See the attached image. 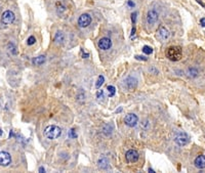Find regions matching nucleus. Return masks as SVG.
<instances>
[{
	"label": "nucleus",
	"mask_w": 205,
	"mask_h": 173,
	"mask_svg": "<svg viewBox=\"0 0 205 173\" xmlns=\"http://www.w3.org/2000/svg\"><path fill=\"white\" fill-rule=\"evenodd\" d=\"M165 55L166 58H168V59H170L172 62H176L182 58L183 51L180 46H170L166 49Z\"/></svg>",
	"instance_id": "nucleus-1"
},
{
	"label": "nucleus",
	"mask_w": 205,
	"mask_h": 173,
	"mask_svg": "<svg viewBox=\"0 0 205 173\" xmlns=\"http://www.w3.org/2000/svg\"><path fill=\"white\" fill-rule=\"evenodd\" d=\"M62 134V129L56 125H49L45 128L44 135L48 139H56Z\"/></svg>",
	"instance_id": "nucleus-2"
},
{
	"label": "nucleus",
	"mask_w": 205,
	"mask_h": 173,
	"mask_svg": "<svg viewBox=\"0 0 205 173\" xmlns=\"http://www.w3.org/2000/svg\"><path fill=\"white\" fill-rule=\"evenodd\" d=\"M137 86V81L136 78L133 76H128L125 80L123 81V87L127 90H133Z\"/></svg>",
	"instance_id": "nucleus-3"
},
{
	"label": "nucleus",
	"mask_w": 205,
	"mask_h": 173,
	"mask_svg": "<svg viewBox=\"0 0 205 173\" xmlns=\"http://www.w3.org/2000/svg\"><path fill=\"white\" fill-rule=\"evenodd\" d=\"M174 141L176 145H180V147H184L189 142V136L187 133H185V132H180L175 136L174 138Z\"/></svg>",
	"instance_id": "nucleus-4"
},
{
	"label": "nucleus",
	"mask_w": 205,
	"mask_h": 173,
	"mask_svg": "<svg viewBox=\"0 0 205 173\" xmlns=\"http://www.w3.org/2000/svg\"><path fill=\"white\" fill-rule=\"evenodd\" d=\"M137 121H139V118L136 114H127L124 117V123L126 124L129 127H134L137 124Z\"/></svg>",
	"instance_id": "nucleus-5"
},
{
	"label": "nucleus",
	"mask_w": 205,
	"mask_h": 173,
	"mask_svg": "<svg viewBox=\"0 0 205 173\" xmlns=\"http://www.w3.org/2000/svg\"><path fill=\"white\" fill-rule=\"evenodd\" d=\"M91 23V17L87 13H83L82 15H80L78 18V25L81 28H86L87 26H89Z\"/></svg>",
	"instance_id": "nucleus-6"
},
{
	"label": "nucleus",
	"mask_w": 205,
	"mask_h": 173,
	"mask_svg": "<svg viewBox=\"0 0 205 173\" xmlns=\"http://www.w3.org/2000/svg\"><path fill=\"white\" fill-rule=\"evenodd\" d=\"M15 13L12 12H10V10H6V12H4L2 13V17H1V21L2 23L6 24V25H8V24H12L13 23V21H15Z\"/></svg>",
	"instance_id": "nucleus-7"
},
{
	"label": "nucleus",
	"mask_w": 205,
	"mask_h": 173,
	"mask_svg": "<svg viewBox=\"0 0 205 173\" xmlns=\"http://www.w3.org/2000/svg\"><path fill=\"white\" fill-rule=\"evenodd\" d=\"M139 153L134 150L127 151V153H126L125 155L126 160H127V162H129V163H136V162L139 160Z\"/></svg>",
	"instance_id": "nucleus-8"
},
{
	"label": "nucleus",
	"mask_w": 205,
	"mask_h": 173,
	"mask_svg": "<svg viewBox=\"0 0 205 173\" xmlns=\"http://www.w3.org/2000/svg\"><path fill=\"white\" fill-rule=\"evenodd\" d=\"M12 162V157L7 152H0V166H8Z\"/></svg>",
	"instance_id": "nucleus-9"
},
{
	"label": "nucleus",
	"mask_w": 205,
	"mask_h": 173,
	"mask_svg": "<svg viewBox=\"0 0 205 173\" xmlns=\"http://www.w3.org/2000/svg\"><path fill=\"white\" fill-rule=\"evenodd\" d=\"M99 47L102 50H107L109 48H111L112 46V41L110 38H107V37H102V38L99 40L98 43Z\"/></svg>",
	"instance_id": "nucleus-10"
},
{
	"label": "nucleus",
	"mask_w": 205,
	"mask_h": 173,
	"mask_svg": "<svg viewBox=\"0 0 205 173\" xmlns=\"http://www.w3.org/2000/svg\"><path fill=\"white\" fill-rule=\"evenodd\" d=\"M158 13L155 12V10H150L149 12H148L147 15V22L149 25H154V24L157 23L158 21Z\"/></svg>",
	"instance_id": "nucleus-11"
},
{
	"label": "nucleus",
	"mask_w": 205,
	"mask_h": 173,
	"mask_svg": "<svg viewBox=\"0 0 205 173\" xmlns=\"http://www.w3.org/2000/svg\"><path fill=\"white\" fill-rule=\"evenodd\" d=\"M195 166L197 168L199 169H203L205 168V156L201 155V156H198L197 158L195 159Z\"/></svg>",
	"instance_id": "nucleus-12"
},
{
	"label": "nucleus",
	"mask_w": 205,
	"mask_h": 173,
	"mask_svg": "<svg viewBox=\"0 0 205 173\" xmlns=\"http://www.w3.org/2000/svg\"><path fill=\"white\" fill-rule=\"evenodd\" d=\"M158 33H159V37H160L161 40L168 39L169 35H170V34H169V32H168V30H167L166 28H164V27H160V28H159Z\"/></svg>",
	"instance_id": "nucleus-13"
},
{
	"label": "nucleus",
	"mask_w": 205,
	"mask_h": 173,
	"mask_svg": "<svg viewBox=\"0 0 205 173\" xmlns=\"http://www.w3.org/2000/svg\"><path fill=\"white\" fill-rule=\"evenodd\" d=\"M98 164H99V167L101 169H107L108 166H109V162H108L107 158H105V157H102V158L99 159Z\"/></svg>",
	"instance_id": "nucleus-14"
},
{
	"label": "nucleus",
	"mask_w": 205,
	"mask_h": 173,
	"mask_svg": "<svg viewBox=\"0 0 205 173\" xmlns=\"http://www.w3.org/2000/svg\"><path fill=\"white\" fill-rule=\"evenodd\" d=\"M45 63V56L44 55H39L37 58H33V64L36 65V66H41Z\"/></svg>",
	"instance_id": "nucleus-15"
},
{
	"label": "nucleus",
	"mask_w": 205,
	"mask_h": 173,
	"mask_svg": "<svg viewBox=\"0 0 205 173\" xmlns=\"http://www.w3.org/2000/svg\"><path fill=\"white\" fill-rule=\"evenodd\" d=\"M64 38H65V36H64L63 32H61V31L56 32V34H55V40L56 42H59V43L63 42L64 41Z\"/></svg>",
	"instance_id": "nucleus-16"
},
{
	"label": "nucleus",
	"mask_w": 205,
	"mask_h": 173,
	"mask_svg": "<svg viewBox=\"0 0 205 173\" xmlns=\"http://www.w3.org/2000/svg\"><path fill=\"white\" fill-rule=\"evenodd\" d=\"M104 82H105V77L102 76V75H101V76H99L98 80H96V88H99L102 84H104Z\"/></svg>",
	"instance_id": "nucleus-17"
},
{
	"label": "nucleus",
	"mask_w": 205,
	"mask_h": 173,
	"mask_svg": "<svg viewBox=\"0 0 205 173\" xmlns=\"http://www.w3.org/2000/svg\"><path fill=\"white\" fill-rule=\"evenodd\" d=\"M143 52L145 53V55H151V53L153 52V49H152V47H150V46H148V45H145L144 47H143Z\"/></svg>",
	"instance_id": "nucleus-18"
},
{
	"label": "nucleus",
	"mask_w": 205,
	"mask_h": 173,
	"mask_svg": "<svg viewBox=\"0 0 205 173\" xmlns=\"http://www.w3.org/2000/svg\"><path fill=\"white\" fill-rule=\"evenodd\" d=\"M108 90H109V96H114L115 95V93H116V88L114 87V86H112V85H110V86H108Z\"/></svg>",
	"instance_id": "nucleus-19"
},
{
	"label": "nucleus",
	"mask_w": 205,
	"mask_h": 173,
	"mask_svg": "<svg viewBox=\"0 0 205 173\" xmlns=\"http://www.w3.org/2000/svg\"><path fill=\"white\" fill-rule=\"evenodd\" d=\"M104 96H105L104 90H98V91H96V97H98V99L104 98Z\"/></svg>",
	"instance_id": "nucleus-20"
},
{
	"label": "nucleus",
	"mask_w": 205,
	"mask_h": 173,
	"mask_svg": "<svg viewBox=\"0 0 205 173\" xmlns=\"http://www.w3.org/2000/svg\"><path fill=\"white\" fill-rule=\"evenodd\" d=\"M189 74H190L191 77H196L197 74H198V72L196 71V69H190L189 70Z\"/></svg>",
	"instance_id": "nucleus-21"
},
{
	"label": "nucleus",
	"mask_w": 205,
	"mask_h": 173,
	"mask_svg": "<svg viewBox=\"0 0 205 173\" xmlns=\"http://www.w3.org/2000/svg\"><path fill=\"white\" fill-rule=\"evenodd\" d=\"M35 42H36V39H35V37H34V36L29 37V38H28V41H27V43H28L29 45H33Z\"/></svg>",
	"instance_id": "nucleus-22"
},
{
	"label": "nucleus",
	"mask_w": 205,
	"mask_h": 173,
	"mask_svg": "<svg viewBox=\"0 0 205 173\" xmlns=\"http://www.w3.org/2000/svg\"><path fill=\"white\" fill-rule=\"evenodd\" d=\"M69 137H70V138H76V137H77V134L75 133L74 129H71V130L69 131Z\"/></svg>",
	"instance_id": "nucleus-23"
},
{
	"label": "nucleus",
	"mask_w": 205,
	"mask_h": 173,
	"mask_svg": "<svg viewBox=\"0 0 205 173\" xmlns=\"http://www.w3.org/2000/svg\"><path fill=\"white\" fill-rule=\"evenodd\" d=\"M131 21H133V24L136 23V12L131 13Z\"/></svg>",
	"instance_id": "nucleus-24"
},
{
	"label": "nucleus",
	"mask_w": 205,
	"mask_h": 173,
	"mask_svg": "<svg viewBox=\"0 0 205 173\" xmlns=\"http://www.w3.org/2000/svg\"><path fill=\"white\" fill-rule=\"evenodd\" d=\"M136 59H139V61H147V58H146V56H143V55H136Z\"/></svg>",
	"instance_id": "nucleus-25"
},
{
	"label": "nucleus",
	"mask_w": 205,
	"mask_h": 173,
	"mask_svg": "<svg viewBox=\"0 0 205 173\" xmlns=\"http://www.w3.org/2000/svg\"><path fill=\"white\" fill-rule=\"evenodd\" d=\"M200 24H201L202 27H205V18H202L200 20Z\"/></svg>",
	"instance_id": "nucleus-26"
},
{
	"label": "nucleus",
	"mask_w": 205,
	"mask_h": 173,
	"mask_svg": "<svg viewBox=\"0 0 205 173\" xmlns=\"http://www.w3.org/2000/svg\"><path fill=\"white\" fill-rule=\"evenodd\" d=\"M127 4H128L130 7H133V6H134V3H133V1H131V0H128V1H127Z\"/></svg>",
	"instance_id": "nucleus-27"
},
{
	"label": "nucleus",
	"mask_w": 205,
	"mask_h": 173,
	"mask_svg": "<svg viewBox=\"0 0 205 173\" xmlns=\"http://www.w3.org/2000/svg\"><path fill=\"white\" fill-rule=\"evenodd\" d=\"M134 34H136V28H134V27H133V30H131V34H130V36L133 37Z\"/></svg>",
	"instance_id": "nucleus-28"
},
{
	"label": "nucleus",
	"mask_w": 205,
	"mask_h": 173,
	"mask_svg": "<svg viewBox=\"0 0 205 173\" xmlns=\"http://www.w3.org/2000/svg\"><path fill=\"white\" fill-rule=\"evenodd\" d=\"M39 171H40V172H45V169L43 168V167H40V168H39Z\"/></svg>",
	"instance_id": "nucleus-29"
},
{
	"label": "nucleus",
	"mask_w": 205,
	"mask_h": 173,
	"mask_svg": "<svg viewBox=\"0 0 205 173\" xmlns=\"http://www.w3.org/2000/svg\"><path fill=\"white\" fill-rule=\"evenodd\" d=\"M0 134H2V131L1 130H0Z\"/></svg>",
	"instance_id": "nucleus-30"
}]
</instances>
